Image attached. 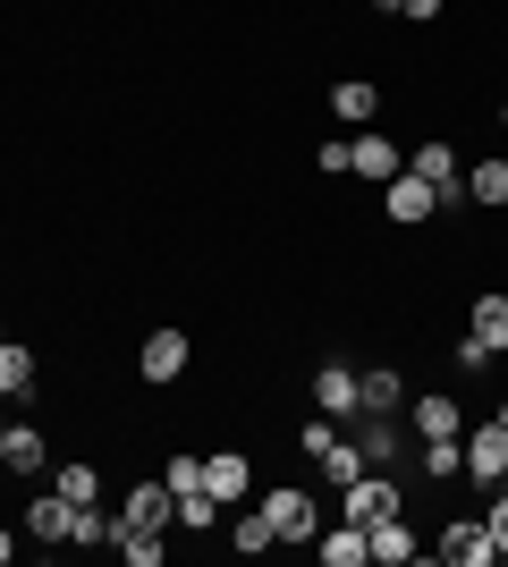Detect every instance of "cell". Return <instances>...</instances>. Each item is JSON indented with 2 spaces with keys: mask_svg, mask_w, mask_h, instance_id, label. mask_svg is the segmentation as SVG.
Listing matches in <instances>:
<instances>
[{
  "mask_svg": "<svg viewBox=\"0 0 508 567\" xmlns=\"http://www.w3.org/2000/svg\"><path fill=\"white\" fill-rule=\"evenodd\" d=\"M440 559H449V567H491V559H500V543H491V525L484 517H458V525H440Z\"/></svg>",
  "mask_w": 508,
  "mask_h": 567,
  "instance_id": "6",
  "label": "cell"
},
{
  "mask_svg": "<svg viewBox=\"0 0 508 567\" xmlns=\"http://www.w3.org/2000/svg\"><path fill=\"white\" fill-rule=\"evenodd\" d=\"M263 517H271V534H280V543H314V534H322V508L297 492V483L263 492Z\"/></svg>",
  "mask_w": 508,
  "mask_h": 567,
  "instance_id": "3",
  "label": "cell"
},
{
  "mask_svg": "<svg viewBox=\"0 0 508 567\" xmlns=\"http://www.w3.org/2000/svg\"><path fill=\"white\" fill-rule=\"evenodd\" d=\"M69 525H76V508L60 492H43L34 508H25V534H34V543H69Z\"/></svg>",
  "mask_w": 508,
  "mask_h": 567,
  "instance_id": "20",
  "label": "cell"
},
{
  "mask_svg": "<svg viewBox=\"0 0 508 567\" xmlns=\"http://www.w3.org/2000/svg\"><path fill=\"white\" fill-rule=\"evenodd\" d=\"M229 543H238L246 559H263V550L280 543V534H271V517H263V499H255V508H238V525H229Z\"/></svg>",
  "mask_w": 508,
  "mask_h": 567,
  "instance_id": "25",
  "label": "cell"
},
{
  "mask_svg": "<svg viewBox=\"0 0 508 567\" xmlns=\"http://www.w3.org/2000/svg\"><path fill=\"white\" fill-rule=\"evenodd\" d=\"M331 118H339V127H373V118H382V85L339 76V85H331Z\"/></svg>",
  "mask_w": 508,
  "mask_h": 567,
  "instance_id": "13",
  "label": "cell"
},
{
  "mask_svg": "<svg viewBox=\"0 0 508 567\" xmlns=\"http://www.w3.org/2000/svg\"><path fill=\"white\" fill-rule=\"evenodd\" d=\"M500 213H508V204H500Z\"/></svg>",
  "mask_w": 508,
  "mask_h": 567,
  "instance_id": "38",
  "label": "cell"
},
{
  "mask_svg": "<svg viewBox=\"0 0 508 567\" xmlns=\"http://www.w3.org/2000/svg\"><path fill=\"white\" fill-rule=\"evenodd\" d=\"M382 213L398 220V229H415V220H433V213H440V187H424L415 169H398V178L382 187Z\"/></svg>",
  "mask_w": 508,
  "mask_h": 567,
  "instance_id": "8",
  "label": "cell"
},
{
  "mask_svg": "<svg viewBox=\"0 0 508 567\" xmlns=\"http://www.w3.org/2000/svg\"><path fill=\"white\" fill-rule=\"evenodd\" d=\"M9 550H18V543H9V534H0V567H9Z\"/></svg>",
  "mask_w": 508,
  "mask_h": 567,
  "instance_id": "35",
  "label": "cell"
},
{
  "mask_svg": "<svg viewBox=\"0 0 508 567\" xmlns=\"http://www.w3.org/2000/svg\"><path fill=\"white\" fill-rule=\"evenodd\" d=\"M491 424H508V399H500V415H491Z\"/></svg>",
  "mask_w": 508,
  "mask_h": 567,
  "instance_id": "36",
  "label": "cell"
},
{
  "mask_svg": "<svg viewBox=\"0 0 508 567\" xmlns=\"http://www.w3.org/2000/svg\"><path fill=\"white\" fill-rule=\"evenodd\" d=\"M398 406H407V381L390 373V364L356 373V415H398Z\"/></svg>",
  "mask_w": 508,
  "mask_h": 567,
  "instance_id": "17",
  "label": "cell"
},
{
  "mask_svg": "<svg viewBox=\"0 0 508 567\" xmlns=\"http://www.w3.org/2000/svg\"><path fill=\"white\" fill-rule=\"evenodd\" d=\"M364 474V450L348 441V432H331V450H322V483H356Z\"/></svg>",
  "mask_w": 508,
  "mask_h": 567,
  "instance_id": "27",
  "label": "cell"
},
{
  "mask_svg": "<svg viewBox=\"0 0 508 567\" xmlns=\"http://www.w3.org/2000/svg\"><path fill=\"white\" fill-rule=\"evenodd\" d=\"M0 339H9V331H0Z\"/></svg>",
  "mask_w": 508,
  "mask_h": 567,
  "instance_id": "39",
  "label": "cell"
},
{
  "mask_svg": "<svg viewBox=\"0 0 508 567\" xmlns=\"http://www.w3.org/2000/svg\"><path fill=\"white\" fill-rule=\"evenodd\" d=\"M449 355H458V381H475V373H484V364H491V348H484V339H475V331H466V339H458V348H449Z\"/></svg>",
  "mask_w": 508,
  "mask_h": 567,
  "instance_id": "30",
  "label": "cell"
},
{
  "mask_svg": "<svg viewBox=\"0 0 508 567\" xmlns=\"http://www.w3.org/2000/svg\"><path fill=\"white\" fill-rule=\"evenodd\" d=\"M25 390H34V348L0 339V399H25Z\"/></svg>",
  "mask_w": 508,
  "mask_h": 567,
  "instance_id": "22",
  "label": "cell"
},
{
  "mask_svg": "<svg viewBox=\"0 0 508 567\" xmlns=\"http://www.w3.org/2000/svg\"><path fill=\"white\" fill-rule=\"evenodd\" d=\"M187 364H195V339H187V331H153L145 348H136V373H145L153 390H169V381H187Z\"/></svg>",
  "mask_w": 508,
  "mask_h": 567,
  "instance_id": "2",
  "label": "cell"
},
{
  "mask_svg": "<svg viewBox=\"0 0 508 567\" xmlns=\"http://www.w3.org/2000/svg\"><path fill=\"white\" fill-rule=\"evenodd\" d=\"M356 450H364V466H398V457H407L398 415H356Z\"/></svg>",
  "mask_w": 508,
  "mask_h": 567,
  "instance_id": "12",
  "label": "cell"
},
{
  "mask_svg": "<svg viewBox=\"0 0 508 567\" xmlns=\"http://www.w3.org/2000/svg\"><path fill=\"white\" fill-rule=\"evenodd\" d=\"M339 499H348V517H356V525H373V517H398V508H407V492L390 483V466H364L356 483H339Z\"/></svg>",
  "mask_w": 508,
  "mask_h": 567,
  "instance_id": "1",
  "label": "cell"
},
{
  "mask_svg": "<svg viewBox=\"0 0 508 567\" xmlns=\"http://www.w3.org/2000/svg\"><path fill=\"white\" fill-rule=\"evenodd\" d=\"M162 483H169V492H187V483H204V457H169V466H162Z\"/></svg>",
  "mask_w": 508,
  "mask_h": 567,
  "instance_id": "32",
  "label": "cell"
},
{
  "mask_svg": "<svg viewBox=\"0 0 508 567\" xmlns=\"http://www.w3.org/2000/svg\"><path fill=\"white\" fill-rule=\"evenodd\" d=\"M51 492L69 499V508H94V499H102V474H94V466H85V457H69V466L51 474Z\"/></svg>",
  "mask_w": 508,
  "mask_h": 567,
  "instance_id": "24",
  "label": "cell"
},
{
  "mask_svg": "<svg viewBox=\"0 0 508 567\" xmlns=\"http://www.w3.org/2000/svg\"><path fill=\"white\" fill-rule=\"evenodd\" d=\"M314 406L322 415H356V364H322L314 373Z\"/></svg>",
  "mask_w": 508,
  "mask_h": 567,
  "instance_id": "18",
  "label": "cell"
},
{
  "mask_svg": "<svg viewBox=\"0 0 508 567\" xmlns=\"http://www.w3.org/2000/svg\"><path fill=\"white\" fill-rule=\"evenodd\" d=\"M120 525H153V534H169V525H178L169 483H127V492H120Z\"/></svg>",
  "mask_w": 508,
  "mask_h": 567,
  "instance_id": "9",
  "label": "cell"
},
{
  "mask_svg": "<svg viewBox=\"0 0 508 567\" xmlns=\"http://www.w3.org/2000/svg\"><path fill=\"white\" fill-rule=\"evenodd\" d=\"M364 550H373V567H407L424 543H415L407 508H398V517H373V525H364Z\"/></svg>",
  "mask_w": 508,
  "mask_h": 567,
  "instance_id": "11",
  "label": "cell"
},
{
  "mask_svg": "<svg viewBox=\"0 0 508 567\" xmlns=\"http://www.w3.org/2000/svg\"><path fill=\"white\" fill-rule=\"evenodd\" d=\"M169 499H178V525H187V534H212L220 525V499L204 492V483H187V492H169Z\"/></svg>",
  "mask_w": 508,
  "mask_h": 567,
  "instance_id": "26",
  "label": "cell"
},
{
  "mask_svg": "<svg viewBox=\"0 0 508 567\" xmlns=\"http://www.w3.org/2000/svg\"><path fill=\"white\" fill-rule=\"evenodd\" d=\"M466 331L484 339L491 355H508V288H484V297L466 306Z\"/></svg>",
  "mask_w": 508,
  "mask_h": 567,
  "instance_id": "16",
  "label": "cell"
},
{
  "mask_svg": "<svg viewBox=\"0 0 508 567\" xmlns=\"http://www.w3.org/2000/svg\"><path fill=\"white\" fill-rule=\"evenodd\" d=\"M390 9H398L407 25H433V18H440V0H390Z\"/></svg>",
  "mask_w": 508,
  "mask_h": 567,
  "instance_id": "34",
  "label": "cell"
},
{
  "mask_svg": "<svg viewBox=\"0 0 508 567\" xmlns=\"http://www.w3.org/2000/svg\"><path fill=\"white\" fill-rule=\"evenodd\" d=\"M500 127H508V102H500Z\"/></svg>",
  "mask_w": 508,
  "mask_h": 567,
  "instance_id": "37",
  "label": "cell"
},
{
  "mask_svg": "<svg viewBox=\"0 0 508 567\" xmlns=\"http://www.w3.org/2000/svg\"><path fill=\"white\" fill-rule=\"evenodd\" d=\"M415 466L433 474V483H466V432H440V441H424V457Z\"/></svg>",
  "mask_w": 508,
  "mask_h": 567,
  "instance_id": "19",
  "label": "cell"
},
{
  "mask_svg": "<svg viewBox=\"0 0 508 567\" xmlns=\"http://www.w3.org/2000/svg\"><path fill=\"white\" fill-rule=\"evenodd\" d=\"M314 162H322V178H339V169H348V136H322Z\"/></svg>",
  "mask_w": 508,
  "mask_h": 567,
  "instance_id": "33",
  "label": "cell"
},
{
  "mask_svg": "<svg viewBox=\"0 0 508 567\" xmlns=\"http://www.w3.org/2000/svg\"><path fill=\"white\" fill-rule=\"evenodd\" d=\"M0 466H9V474H43L51 466V441L34 424H0Z\"/></svg>",
  "mask_w": 508,
  "mask_h": 567,
  "instance_id": "14",
  "label": "cell"
},
{
  "mask_svg": "<svg viewBox=\"0 0 508 567\" xmlns=\"http://www.w3.org/2000/svg\"><path fill=\"white\" fill-rule=\"evenodd\" d=\"M398 169H407V153H398L390 136H348V178H373V187H390Z\"/></svg>",
  "mask_w": 508,
  "mask_h": 567,
  "instance_id": "10",
  "label": "cell"
},
{
  "mask_svg": "<svg viewBox=\"0 0 508 567\" xmlns=\"http://www.w3.org/2000/svg\"><path fill=\"white\" fill-rule=\"evenodd\" d=\"M111 543H120L127 567H162V559H169V534H153V525H120Z\"/></svg>",
  "mask_w": 508,
  "mask_h": 567,
  "instance_id": "21",
  "label": "cell"
},
{
  "mask_svg": "<svg viewBox=\"0 0 508 567\" xmlns=\"http://www.w3.org/2000/svg\"><path fill=\"white\" fill-rule=\"evenodd\" d=\"M466 204H508V162H475L466 169Z\"/></svg>",
  "mask_w": 508,
  "mask_h": 567,
  "instance_id": "28",
  "label": "cell"
},
{
  "mask_svg": "<svg viewBox=\"0 0 508 567\" xmlns=\"http://www.w3.org/2000/svg\"><path fill=\"white\" fill-rule=\"evenodd\" d=\"M484 525H491V543H500V559H508V483L491 492V508H484Z\"/></svg>",
  "mask_w": 508,
  "mask_h": 567,
  "instance_id": "31",
  "label": "cell"
},
{
  "mask_svg": "<svg viewBox=\"0 0 508 567\" xmlns=\"http://www.w3.org/2000/svg\"><path fill=\"white\" fill-rule=\"evenodd\" d=\"M466 483H484V492L508 483V424H475L466 432Z\"/></svg>",
  "mask_w": 508,
  "mask_h": 567,
  "instance_id": "4",
  "label": "cell"
},
{
  "mask_svg": "<svg viewBox=\"0 0 508 567\" xmlns=\"http://www.w3.org/2000/svg\"><path fill=\"white\" fill-rule=\"evenodd\" d=\"M440 432H466V415H458L449 390H440V399H415V441H440Z\"/></svg>",
  "mask_w": 508,
  "mask_h": 567,
  "instance_id": "23",
  "label": "cell"
},
{
  "mask_svg": "<svg viewBox=\"0 0 508 567\" xmlns=\"http://www.w3.org/2000/svg\"><path fill=\"white\" fill-rule=\"evenodd\" d=\"M111 534H120V517H102V499H94V508H76V525H69V543H76V550H102Z\"/></svg>",
  "mask_w": 508,
  "mask_h": 567,
  "instance_id": "29",
  "label": "cell"
},
{
  "mask_svg": "<svg viewBox=\"0 0 508 567\" xmlns=\"http://www.w3.org/2000/svg\"><path fill=\"white\" fill-rule=\"evenodd\" d=\"M314 550H322V567H373V550H364V525H356V517L322 525V534H314Z\"/></svg>",
  "mask_w": 508,
  "mask_h": 567,
  "instance_id": "15",
  "label": "cell"
},
{
  "mask_svg": "<svg viewBox=\"0 0 508 567\" xmlns=\"http://www.w3.org/2000/svg\"><path fill=\"white\" fill-rule=\"evenodd\" d=\"M204 492H212L220 508H246V492H255V457H246V450H212V457H204Z\"/></svg>",
  "mask_w": 508,
  "mask_h": 567,
  "instance_id": "5",
  "label": "cell"
},
{
  "mask_svg": "<svg viewBox=\"0 0 508 567\" xmlns=\"http://www.w3.org/2000/svg\"><path fill=\"white\" fill-rule=\"evenodd\" d=\"M407 169L424 178V187H440V204H458V195H466V169H458V153H449L440 136H424V144H415V153H407Z\"/></svg>",
  "mask_w": 508,
  "mask_h": 567,
  "instance_id": "7",
  "label": "cell"
}]
</instances>
